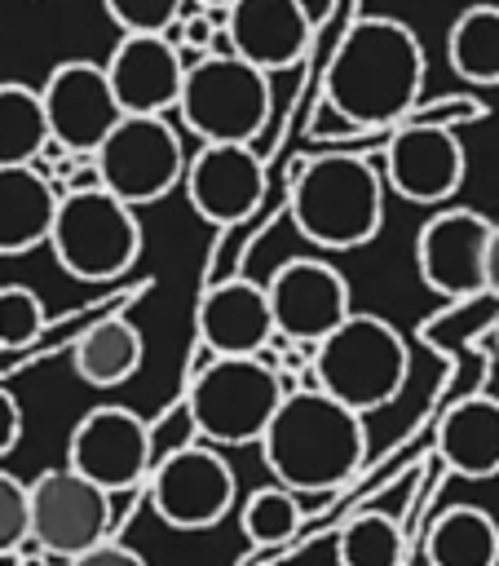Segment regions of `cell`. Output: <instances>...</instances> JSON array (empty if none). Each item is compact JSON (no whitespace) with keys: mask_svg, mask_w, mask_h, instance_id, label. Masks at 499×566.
<instances>
[{"mask_svg":"<svg viewBox=\"0 0 499 566\" xmlns=\"http://www.w3.org/2000/svg\"><path fill=\"white\" fill-rule=\"evenodd\" d=\"M424 44L406 22L380 13L358 18L327 66V111L353 128H384L411 115L424 93Z\"/></svg>","mask_w":499,"mask_h":566,"instance_id":"6da1fadb","label":"cell"},{"mask_svg":"<svg viewBox=\"0 0 499 566\" xmlns=\"http://www.w3.org/2000/svg\"><path fill=\"white\" fill-rule=\"evenodd\" d=\"M269 478L296 495H327L344 486L367 460V424L344 402L314 385L287 389L261 433Z\"/></svg>","mask_w":499,"mask_h":566,"instance_id":"7a4b0ae2","label":"cell"},{"mask_svg":"<svg viewBox=\"0 0 499 566\" xmlns=\"http://www.w3.org/2000/svg\"><path fill=\"white\" fill-rule=\"evenodd\" d=\"M406 376H411L406 336L380 314L349 310L309 349V385L358 416L389 407L406 389Z\"/></svg>","mask_w":499,"mask_h":566,"instance_id":"3957f363","label":"cell"},{"mask_svg":"<svg viewBox=\"0 0 499 566\" xmlns=\"http://www.w3.org/2000/svg\"><path fill=\"white\" fill-rule=\"evenodd\" d=\"M291 221L322 252H353L384 226V177L362 155H318L291 177Z\"/></svg>","mask_w":499,"mask_h":566,"instance_id":"277c9868","label":"cell"},{"mask_svg":"<svg viewBox=\"0 0 499 566\" xmlns=\"http://www.w3.org/2000/svg\"><path fill=\"white\" fill-rule=\"evenodd\" d=\"M53 261L79 283H110L141 256V217L102 186L62 190L49 226Z\"/></svg>","mask_w":499,"mask_h":566,"instance_id":"5b68a950","label":"cell"},{"mask_svg":"<svg viewBox=\"0 0 499 566\" xmlns=\"http://www.w3.org/2000/svg\"><path fill=\"white\" fill-rule=\"evenodd\" d=\"M283 402V380L265 354L252 358H208L185 389V411L208 447L261 442L274 407Z\"/></svg>","mask_w":499,"mask_h":566,"instance_id":"8992f818","label":"cell"},{"mask_svg":"<svg viewBox=\"0 0 499 566\" xmlns=\"http://www.w3.org/2000/svg\"><path fill=\"white\" fill-rule=\"evenodd\" d=\"M269 75L234 53H203L185 62L177 115L199 142H256L269 119Z\"/></svg>","mask_w":499,"mask_h":566,"instance_id":"52a82bcc","label":"cell"},{"mask_svg":"<svg viewBox=\"0 0 499 566\" xmlns=\"http://www.w3.org/2000/svg\"><path fill=\"white\" fill-rule=\"evenodd\" d=\"M93 168L102 190L128 208H146L181 186L185 146L168 115H119V124L93 150Z\"/></svg>","mask_w":499,"mask_h":566,"instance_id":"ba28073f","label":"cell"},{"mask_svg":"<svg viewBox=\"0 0 499 566\" xmlns=\"http://www.w3.org/2000/svg\"><path fill=\"white\" fill-rule=\"evenodd\" d=\"M110 495L66 464L26 482V544L49 557H79L84 548L110 539Z\"/></svg>","mask_w":499,"mask_h":566,"instance_id":"9c48e42d","label":"cell"},{"mask_svg":"<svg viewBox=\"0 0 499 566\" xmlns=\"http://www.w3.org/2000/svg\"><path fill=\"white\" fill-rule=\"evenodd\" d=\"M146 495H150V509L159 513L163 526L208 531L234 509L238 482H234V469L225 464V455L216 447L185 442V447H177L150 464Z\"/></svg>","mask_w":499,"mask_h":566,"instance_id":"30bf717a","label":"cell"},{"mask_svg":"<svg viewBox=\"0 0 499 566\" xmlns=\"http://www.w3.org/2000/svg\"><path fill=\"white\" fill-rule=\"evenodd\" d=\"M66 469H75L106 495L132 491L150 473V424L119 402L84 411L66 438Z\"/></svg>","mask_w":499,"mask_h":566,"instance_id":"8fae6325","label":"cell"},{"mask_svg":"<svg viewBox=\"0 0 499 566\" xmlns=\"http://www.w3.org/2000/svg\"><path fill=\"white\" fill-rule=\"evenodd\" d=\"M265 301L274 318V336L291 345H318L349 310V279L322 256H291L265 279Z\"/></svg>","mask_w":499,"mask_h":566,"instance_id":"7c38bea8","label":"cell"},{"mask_svg":"<svg viewBox=\"0 0 499 566\" xmlns=\"http://www.w3.org/2000/svg\"><path fill=\"white\" fill-rule=\"evenodd\" d=\"M40 102H44L49 137L71 155H93L124 115L106 84L102 62H88V57L57 62L40 88Z\"/></svg>","mask_w":499,"mask_h":566,"instance_id":"4fadbf2b","label":"cell"},{"mask_svg":"<svg viewBox=\"0 0 499 566\" xmlns=\"http://www.w3.org/2000/svg\"><path fill=\"white\" fill-rule=\"evenodd\" d=\"M486 243L490 221L477 208H442L415 234V265L428 292L464 301L486 292Z\"/></svg>","mask_w":499,"mask_h":566,"instance_id":"5bb4252c","label":"cell"},{"mask_svg":"<svg viewBox=\"0 0 499 566\" xmlns=\"http://www.w3.org/2000/svg\"><path fill=\"white\" fill-rule=\"evenodd\" d=\"M190 208L212 226H234L265 199V164L252 142H203L181 172Z\"/></svg>","mask_w":499,"mask_h":566,"instance_id":"9a60e30c","label":"cell"},{"mask_svg":"<svg viewBox=\"0 0 499 566\" xmlns=\"http://www.w3.org/2000/svg\"><path fill=\"white\" fill-rule=\"evenodd\" d=\"M464 146L442 124H411L384 146V181L411 203H446L464 186Z\"/></svg>","mask_w":499,"mask_h":566,"instance_id":"2e32d148","label":"cell"},{"mask_svg":"<svg viewBox=\"0 0 499 566\" xmlns=\"http://www.w3.org/2000/svg\"><path fill=\"white\" fill-rule=\"evenodd\" d=\"M102 71L124 115H168L181 93L185 57L168 35H119Z\"/></svg>","mask_w":499,"mask_h":566,"instance_id":"e0dca14e","label":"cell"},{"mask_svg":"<svg viewBox=\"0 0 499 566\" xmlns=\"http://www.w3.org/2000/svg\"><path fill=\"white\" fill-rule=\"evenodd\" d=\"M230 53L274 75L296 66L309 53V9L300 0H234L225 13Z\"/></svg>","mask_w":499,"mask_h":566,"instance_id":"ac0fdd59","label":"cell"},{"mask_svg":"<svg viewBox=\"0 0 499 566\" xmlns=\"http://www.w3.org/2000/svg\"><path fill=\"white\" fill-rule=\"evenodd\" d=\"M199 345L212 358H252L274 345V318L265 301V283L256 279H221L203 292L199 314Z\"/></svg>","mask_w":499,"mask_h":566,"instance_id":"d6986e66","label":"cell"},{"mask_svg":"<svg viewBox=\"0 0 499 566\" xmlns=\"http://www.w3.org/2000/svg\"><path fill=\"white\" fill-rule=\"evenodd\" d=\"M437 455L459 478H499V398L468 394L450 402L437 424Z\"/></svg>","mask_w":499,"mask_h":566,"instance_id":"ffe728a7","label":"cell"},{"mask_svg":"<svg viewBox=\"0 0 499 566\" xmlns=\"http://www.w3.org/2000/svg\"><path fill=\"white\" fill-rule=\"evenodd\" d=\"M57 186L35 164L0 168V256H22L49 243Z\"/></svg>","mask_w":499,"mask_h":566,"instance_id":"44dd1931","label":"cell"},{"mask_svg":"<svg viewBox=\"0 0 499 566\" xmlns=\"http://www.w3.org/2000/svg\"><path fill=\"white\" fill-rule=\"evenodd\" d=\"M141 358H146V340L137 332V323H128V318L88 323L71 349L75 376L93 389H115V385L132 380L141 371Z\"/></svg>","mask_w":499,"mask_h":566,"instance_id":"7402d4cb","label":"cell"},{"mask_svg":"<svg viewBox=\"0 0 499 566\" xmlns=\"http://www.w3.org/2000/svg\"><path fill=\"white\" fill-rule=\"evenodd\" d=\"M428 566H499V522L477 504H450L424 535Z\"/></svg>","mask_w":499,"mask_h":566,"instance_id":"603a6c76","label":"cell"},{"mask_svg":"<svg viewBox=\"0 0 499 566\" xmlns=\"http://www.w3.org/2000/svg\"><path fill=\"white\" fill-rule=\"evenodd\" d=\"M446 62L468 84H499V4H468L446 31Z\"/></svg>","mask_w":499,"mask_h":566,"instance_id":"cb8c5ba5","label":"cell"},{"mask_svg":"<svg viewBox=\"0 0 499 566\" xmlns=\"http://www.w3.org/2000/svg\"><path fill=\"white\" fill-rule=\"evenodd\" d=\"M49 142L53 137H49L40 88L18 84V80H4L0 84V168L35 164Z\"/></svg>","mask_w":499,"mask_h":566,"instance_id":"d4e9b609","label":"cell"},{"mask_svg":"<svg viewBox=\"0 0 499 566\" xmlns=\"http://www.w3.org/2000/svg\"><path fill=\"white\" fill-rule=\"evenodd\" d=\"M402 526L380 509L349 517L336 535V566H402Z\"/></svg>","mask_w":499,"mask_h":566,"instance_id":"484cf974","label":"cell"},{"mask_svg":"<svg viewBox=\"0 0 499 566\" xmlns=\"http://www.w3.org/2000/svg\"><path fill=\"white\" fill-rule=\"evenodd\" d=\"M300 495L296 491H287V486H278V482H269V486H256L247 500H243V509H238V526H243V535H247V544H256V548H278V544H287L296 531H300Z\"/></svg>","mask_w":499,"mask_h":566,"instance_id":"4316f807","label":"cell"},{"mask_svg":"<svg viewBox=\"0 0 499 566\" xmlns=\"http://www.w3.org/2000/svg\"><path fill=\"white\" fill-rule=\"evenodd\" d=\"M44 332V301L26 283H0V349H26Z\"/></svg>","mask_w":499,"mask_h":566,"instance_id":"83f0119b","label":"cell"},{"mask_svg":"<svg viewBox=\"0 0 499 566\" xmlns=\"http://www.w3.org/2000/svg\"><path fill=\"white\" fill-rule=\"evenodd\" d=\"M102 9L124 35H168L185 0H102Z\"/></svg>","mask_w":499,"mask_h":566,"instance_id":"f1b7e54d","label":"cell"},{"mask_svg":"<svg viewBox=\"0 0 499 566\" xmlns=\"http://www.w3.org/2000/svg\"><path fill=\"white\" fill-rule=\"evenodd\" d=\"M26 544V482L0 469V553Z\"/></svg>","mask_w":499,"mask_h":566,"instance_id":"f546056e","label":"cell"},{"mask_svg":"<svg viewBox=\"0 0 499 566\" xmlns=\"http://www.w3.org/2000/svg\"><path fill=\"white\" fill-rule=\"evenodd\" d=\"M66 566H146V557H141V553H132V548H128V544H119V539H102V544L84 548L79 557H71Z\"/></svg>","mask_w":499,"mask_h":566,"instance_id":"4dcf8cb0","label":"cell"},{"mask_svg":"<svg viewBox=\"0 0 499 566\" xmlns=\"http://www.w3.org/2000/svg\"><path fill=\"white\" fill-rule=\"evenodd\" d=\"M18 438H22V407L9 389H0V460L18 447Z\"/></svg>","mask_w":499,"mask_h":566,"instance_id":"1f68e13d","label":"cell"},{"mask_svg":"<svg viewBox=\"0 0 499 566\" xmlns=\"http://www.w3.org/2000/svg\"><path fill=\"white\" fill-rule=\"evenodd\" d=\"M486 292L499 296V226H490V243H486Z\"/></svg>","mask_w":499,"mask_h":566,"instance_id":"d6a6232c","label":"cell"},{"mask_svg":"<svg viewBox=\"0 0 499 566\" xmlns=\"http://www.w3.org/2000/svg\"><path fill=\"white\" fill-rule=\"evenodd\" d=\"M190 4H199V9H212V13H225L234 0H190Z\"/></svg>","mask_w":499,"mask_h":566,"instance_id":"836d02e7","label":"cell"}]
</instances>
